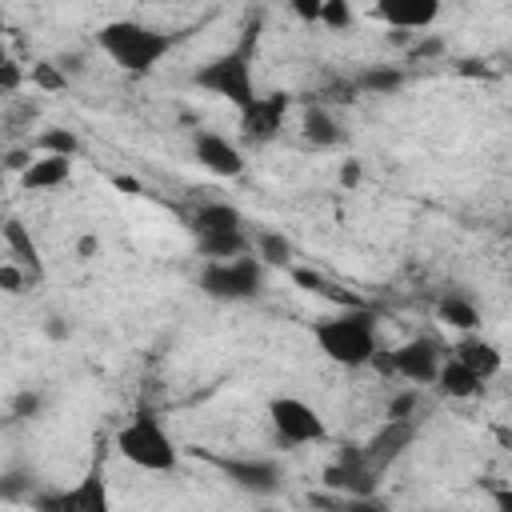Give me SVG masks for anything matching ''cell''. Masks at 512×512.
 I'll use <instances>...</instances> for the list:
<instances>
[{
	"mask_svg": "<svg viewBox=\"0 0 512 512\" xmlns=\"http://www.w3.org/2000/svg\"><path fill=\"white\" fill-rule=\"evenodd\" d=\"M256 44H260V20H252V24L244 28V36H240L228 52H216L212 60H204V64L192 72V88L228 100L236 112L252 108L256 96H260V92H256V76H252Z\"/></svg>",
	"mask_w": 512,
	"mask_h": 512,
	"instance_id": "obj_1",
	"label": "cell"
},
{
	"mask_svg": "<svg viewBox=\"0 0 512 512\" xmlns=\"http://www.w3.org/2000/svg\"><path fill=\"white\" fill-rule=\"evenodd\" d=\"M96 44L116 68H124L132 76H148L172 52L176 40H172V32H160L140 20H108L96 28Z\"/></svg>",
	"mask_w": 512,
	"mask_h": 512,
	"instance_id": "obj_2",
	"label": "cell"
},
{
	"mask_svg": "<svg viewBox=\"0 0 512 512\" xmlns=\"http://www.w3.org/2000/svg\"><path fill=\"white\" fill-rule=\"evenodd\" d=\"M312 336H316V348L340 368H364V364H372L380 356V348H376V316L368 308H356V304L336 312V316H324L312 328Z\"/></svg>",
	"mask_w": 512,
	"mask_h": 512,
	"instance_id": "obj_3",
	"label": "cell"
},
{
	"mask_svg": "<svg viewBox=\"0 0 512 512\" xmlns=\"http://www.w3.org/2000/svg\"><path fill=\"white\" fill-rule=\"evenodd\" d=\"M116 452L136 464L140 472H156V476H168L176 472L180 464V448L172 440V432L164 428V420L148 408H140L136 416H128L120 428H116Z\"/></svg>",
	"mask_w": 512,
	"mask_h": 512,
	"instance_id": "obj_4",
	"label": "cell"
},
{
	"mask_svg": "<svg viewBox=\"0 0 512 512\" xmlns=\"http://www.w3.org/2000/svg\"><path fill=\"white\" fill-rule=\"evenodd\" d=\"M264 276H268V268L248 252V256H236V260H204L196 284H200V292L208 300L240 304V300H256L260 296Z\"/></svg>",
	"mask_w": 512,
	"mask_h": 512,
	"instance_id": "obj_5",
	"label": "cell"
},
{
	"mask_svg": "<svg viewBox=\"0 0 512 512\" xmlns=\"http://www.w3.org/2000/svg\"><path fill=\"white\" fill-rule=\"evenodd\" d=\"M444 360H448V352H444V344H440L436 336H412V340L396 344L392 352L376 356L372 364H376L384 376H400V380H408L412 388H420V384H436Z\"/></svg>",
	"mask_w": 512,
	"mask_h": 512,
	"instance_id": "obj_6",
	"label": "cell"
},
{
	"mask_svg": "<svg viewBox=\"0 0 512 512\" xmlns=\"http://www.w3.org/2000/svg\"><path fill=\"white\" fill-rule=\"evenodd\" d=\"M268 424L284 448H304V444L328 440L324 416L300 396H272L268 400Z\"/></svg>",
	"mask_w": 512,
	"mask_h": 512,
	"instance_id": "obj_7",
	"label": "cell"
},
{
	"mask_svg": "<svg viewBox=\"0 0 512 512\" xmlns=\"http://www.w3.org/2000/svg\"><path fill=\"white\" fill-rule=\"evenodd\" d=\"M208 464H212L228 484H236V488L248 492V496H276V492L284 488V472H280V464L268 460V456H212V452H208Z\"/></svg>",
	"mask_w": 512,
	"mask_h": 512,
	"instance_id": "obj_8",
	"label": "cell"
},
{
	"mask_svg": "<svg viewBox=\"0 0 512 512\" xmlns=\"http://www.w3.org/2000/svg\"><path fill=\"white\" fill-rule=\"evenodd\" d=\"M288 108H292V96H288V92H264V96H256V104L240 112V140H244L248 148L272 144V140L284 132Z\"/></svg>",
	"mask_w": 512,
	"mask_h": 512,
	"instance_id": "obj_9",
	"label": "cell"
},
{
	"mask_svg": "<svg viewBox=\"0 0 512 512\" xmlns=\"http://www.w3.org/2000/svg\"><path fill=\"white\" fill-rule=\"evenodd\" d=\"M376 476H380V472L368 468V460H364L360 448H344V452L320 472V484H324L328 492H340L344 500H360V496H376Z\"/></svg>",
	"mask_w": 512,
	"mask_h": 512,
	"instance_id": "obj_10",
	"label": "cell"
},
{
	"mask_svg": "<svg viewBox=\"0 0 512 512\" xmlns=\"http://www.w3.org/2000/svg\"><path fill=\"white\" fill-rule=\"evenodd\" d=\"M192 160L204 172L220 176V180H236L244 172V164H248L244 152H240V144L228 140L224 132H212V128H196L192 132Z\"/></svg>",
	"mask_w": 512,
	"mask_h": 512,
	"instance_id": "obj_11",
	"label": "cell"
},
{
	"mask_svg": "<svg viewBox=\"0 0 512 512\" xmlns=\"http://www.w3.org/2000/svg\"><path fill=\"white\" fill-rule=\"evenodd\" d=\"M416 420H384L364 444H360V452H364V460H368V468L372 472H388L408 448H412V440H416Z\"/></svg>",
	"mask_w": 512,
	"mask_h": 512,
	"instance_id": "obj_12",
	"label": "cell"
},
{
	"mask_svg": "<svg viewBox=\"0 0 512 512\" xmlns=\"http://www.w3.org/2000/svg\"><path fill=\"white\" fill-rule=\"evenodd\" d=\"M372 16L380 24H388L392 32L420 36L424 28H432L440 20V4L436 0H384V4L372 8Z\"/></svg>",
	"mask_w": 512,
	"mask_h": 512,
	"instance_id": "obj_13",
	"label": "cell"
},
{
	"mask_svg": "<svg viewBox=\"0 0 512 512\" xmlns=\"http://www.w3.org/2000/svg\"><path fill=\"white\" fill-rule=\"evenodd\" d=\"M0 236H4V252H8V260L20 264V268L28 272L32 284H40V280H44V260H40V248H36L32 232L24 228V220L8 216L4 228H0Z\"/></svg>",
	"mask_w": 512,
	"mask_h": 512,
	"instance_id": "obj_14",
	"label": "cell"
},
{
	"mask_svg": "<svg viewBox=\"0 0 512 512\" xmlns=\"http://www.w3.org/2000/svg\"><path fill=\"white\" fill-rule=\"evenodd\" d=\"M448 356H452V360H460V364H464L468 372H476L480 380H492V376L504 368V356H500V348H496L492 340L476 336V332L460 336V340L448 348Z\"/></svg>",
	"mask_w": 512,
	"mask_h": 512,
	"instance_id": "obj_15",
	"label": "cell"
},
{
	"mask_svg": "<svg viewBox=\"0 0 512 512\" xmlns=\"http://www.w3.org/2000/svg\"><path fill=\"white\" fill-rule=\"evenodd\" d=\"M188 228H192V236H196V240H200V236L244 232V216H240V208H236V204H228V200H204V204H196V212H192Z\"/></svg>",
	"mask_w": 512,
	"mask_h": 512,
	"instance_id": "obj_16",
	"label": "cell"
},
{
	"mask_svg": "<svg viewBox=\"0 0 512 512\" xmlns=\"http://www.w3.org/2000/svg\"><path fill=\"white\" fill-rule=\"evenodd\" d=\"M300 136L312 144V148H336L340 140H344V128H340V120H336V112L328 108V104H308L304 108V116H300Z\"/></svg>",
	"mask_w": 512,
	"mask_h": 512,
	"instance_id": "obj_17",
	"label": "cell"
},
{
	"mask_svg": "<svg viewBox=\"0 0 512 512\" xmlns=\"http://www.w3.org/2000/svg\"><path fill=\"white\" fill-rule=\"evenodd\" d=\"M72 512H112V496H108V480H104L100 460H92L88 472L72 484Z\"/></svg>",
	"mask_w": 512,
	"mask_h": 512,
	"instance_id": "obj_18",
	"label": "cell"
},
{
	"mask_svg": "<svg viewBox=\"0 0 512 512\" xmlns=\"http://www.w3.org/2000/svg\"><path fill=\"white\" fill-rule=\"evenodd\" d=\"M68 176H72V160H64V156H36V164L20 176V188L24 192H48V188L68 184Z\"/></svg>",
	"mask_w": 512,
	"mask_h": 512,
	"instance_id": "obj_19",
	"label": "cell"
},
{
	"mask_svg": "<svg viewBox=\"0 0 512 512\" xmlns=\"http://www.w3.org/2000/svg\"><path fill=\"white\" fill-rule=\"evenodd\" d=\"M356 92H368V96H392L408 84V72L400 64H368L364 72L352 76Z\"/></svg>",
	"mask_w": 512,
	"mask_h": 512,
	"instance_id": "obj_20",
	"label": "cell"
},
{
	"mask_svg": "<svg viewBox=\"0 0 512 512\" xmlns=\"http://www.w3.org/2000/svg\"><path fill=\"white\" fill-rule=\"evenodd\" d=\"M436 320L468 336V332H476V328H480V308H476L464 292H444V296L436 300Z\"/></svg>",
	"mask_w": 512,
	"mask_h": 512,
	"instance_id": "obj_21",
	"label": "cell"
},
{
	"mask_svg": "<svg viewBox=\"0 0 512 512\" xmlns=\"http://www.w3.org/2000/svg\"><path fill=\"white\" fill-rule=\"evenodd\" d=\"M252 252H256V260H260L264 268H284V272H292V268H296V264H292L296 248H292V240H288L284 232L260 228V232L252 236Z\"/></svg>",
	"mask_w": 512,
	"mask_h": 512,
	"instance_id": "obj_22",
	"label": "cell"
},
{
	"mask_svg": "<svg viewBox=\"0 0 512 512\" xmlns=\"http://www.w3.org/2000/svg\"><path fill=\"white\" fill-rule=\"evenodd\" d=\"M436 388L448 396V400H472V396H480V388H484V380L476 376V372H468L460 360H444V368H440V376H436Z\"/></svg>",
	"mask_w": 512,
	"mask_h": 512,
	"instance_id": "obj_23",
	"label": "cell"
},
{
	"mask_svg": "<svg viewBox=\"0 0 512 512\" xmlns=\"http://www.w3.org/2000/svg\"><path fill=\"white\" fill-rule=\"evenodd\" d=\"M32 148H36V156H64V160H72L76 152H80V136L72 132V128H44L36 140H28Z\"/></svg>",
	"mask_w": 512,
	"mask_h": 512,
	"instance_id": "obj_24",
	"label": "cell"
},
{
	"mask_svg": "<svg viewBox=\"0 0 512 512\" xmlns=\"http://www.w3.org/2000/svg\"><path fill=\"white\" fill-rule=\"evenodd\" d=\"M28 84L40 88V92H64V88H68V72H64L56 60H32Z\"/></svg>",
	"mask_w": 512,
	"mask_h": 512,
	"instance_id": "obj_25",
	"label": "cell"
},
{
	"mask_svg": "<svg viewBox=\"0 0 512 512\" xmlns=\"http://www.w3.org/2000/svg\"><path fill=\"white\" fill-rule=\"evenodd\" d=\"M32 512H72V488H40L28 496Z\"/></svg>",
	"mask_w": 512,
	"mask_h": 512,
	"instance_id": "obj_26",
	"label": "cell"
},
{
	"mask_svg": "<svg viewBox=\"0 0 512 512\" xmlns=\"http://www.w3.org/2000/svg\"><path fill=\"white\" fill-rule=\"evenodd\" d=\"M352 20H356L352 4H344V0H320V24L324 28L344 32V28H352Z\"/></svg>",
	"mask_w": 512,
	"mask_h": 512,
	"instance_id": "obj_27",
	"label": "cell"
},
{
	"mask_svg": "<svg viewBox=\"0 0 512 512\" xmlns=\"http://www.w3.org/2000/svg\"><path fill=\"white\" fill-rule=\"evenodd\" d=\"M416 408H420V388H404V392H396L392 400H388V412H384V420H416Z\"/></svg>",
	"mask_w": 512,
	"mask_h": 512,
	"instance_id": "obj_28",
	"label": "cell"
},
{
	"mask_svg": "<svg viewBox=\"0 0 512 512\" xmlns=\"http://www.w3.org/2000/svg\"><path fill=\"white\" fill-rule=\"evenodd\" d=\"M24 284H32V280H28V272H24L20 264L4 260V264H0V288H4L8 296H20V292H24Z\"/></svg>",
	"mask_w": 512,
	"mask_h": 512,
	"instance_id": "obj_29",
	"label": "cell"
},
{
	"mask_svg": "<svg viewBox=\"0 0 512 512\" xmlns=\"http://www.w3.org/2000/svg\"><path fill=\"white\" fill-rule=\"evenodd\" d=\"M40 408H44V396H40V392H32V388H28V392H20V396L12 400V416H16V420H36V416H40Z\"/></svg>",
	"mask_w": 512,
	"mask_h": 512,
	"instance_id": "obj_30",
	"label": "cell"
},
{
	"mask_svg": "<svg viewBox=\"0 0 512 512\" xmlns=\"http://www.w3.org/2000/svg\"><path fill=\"white\" fill-rule=\"evenodd\" d=\"M440 52H444V40H440V36H424V40L416 36L412 48H408L412 60H432V56H440Z\"/></svg>",
	"mask_w": 512,
	"mask_h": 512,
	"instance_id": "obj_31",
	"label": "cell"
},
{
	"mask_svg": "<svg viewBox=\"0 0 512 512\" xmlns=\"http://www.w3.org/2000/svg\"><path fill=\"white\" fill-rule=\"evenodd\" d=\"M20 80H24L20 64L4 56V60H0V88H4V92H16V88H20Z\"/></svg>",
	"mask_w": 512,
	"mask_h": 512,
	"instance_id": "obj_32",
	"label": "cell"
},
{
	"mask_svg": "<svg viewBox=\"0 0 512 512\" xmlns=\"http://www.w3.org/2000/svg\"><path fill=\"white\" fill-rule=\"evenodd\" d=\"M292 280H296L300 288H308V292H320V288H328V280H324L320 272H308V268H292Z\"/></svg>",
	"mask_w": 512,
	"mask_h": 512,
	"instance_id": "obj_33",
	"label": "cell"
},
{
	"mask_svg": "<svg viewBox=\"0 0 512 512\" xmlns=\"http://www.w3.org/2000/svg\"><path fill=\"white\" fill-rule=\"evenodd\" d=\"M292 12L308 24H320V0H292Z\"/></svg>",
	"mask_w": 512,
	"mask_h": 512,
	"instance_id": "obj_34",
	"label": "cell"
},
{
	"mask_svg": "<svg viewBox=\"0 0 512 512\" xmlns=\"http://www.w3.org/2000/svg\"><path fill=\"white\" fill-rule=\"evenodd\" d=\"M360 176H364V172H360V160H344V164H340V184H344V188H356Z\"/></svg>",
	"mask_w": 512,
	"mask_h": 512,
	"instance_id": "obj_35",
	"label": "cell"
},
{
	"mask_svg": "<svg viewBox=\"0 0 512 512\" xmlns=\"http://www.w3.org/2000/svg\"><path fill=\"white\" fill-rule=\"evenodd\" d=\"M492 508H496V512H512V488H508V484L492 488Z\"/></svg>",
	"mask_w": 512,
	"mask_h": 512,
	"instance_id": "obj_36",
	"label": "cell"
},
{
	"mask_svg": "<svg viewBox=\"0 0 512 512\" xmlns=\"http://www.w3.org/2000/svg\"><path fill=\"white\" fill-rule=\"evenodd\" d=\"M76 252H80V260H92V256H100V240L96 236H80Z\"/></svg>",
	"mask_w": 512,
	"mask_h": 512,
	"instance_id": "obj_37",
	"label": "cell"
},
{
	"mask_svg": "<svg viewBox=\"0 0 512 512\" xmlns=\"http://www.w3.org/2000/svg\"><path fill=\"white\" fill-rule=\"evenodd\" d=\"M48 336H68V324H60V316H52V324H48Z\"/></svg>",
	"mask_w": 512,
	"mask_h": 512,
	"instance_id": "obj_38",
	"label": "cell"
},
{
	"mask_svg": "<svg viewBox=\"0 0 512 512\" xmlns=\"http://www.w3.org/2000/svg\"><path fill=\"white\" fill-rule=\"evenodd\" d=\"M116 188H124V192H140V184H136L132 176H116Z\"/></svg>",
	"mask_w": 512,
	"mask_h": 512,
	"instance_id": "obj_39",
	"label": "cell"
},
{
	"mask_svg": "<svg viewBox=\"0 0 512 512\" xmlns=\"http://www.w3.org/2000/svg\"><path fill=\"white\" fill-rule=\"evenodd\" d=\"M508 76H512V64H508Z\"/></svg>",
	"mask_w": 512,
	"mask_h": 512,
	"instance_id": "obj_40",
	"label": "cell"
}]
</instances>
